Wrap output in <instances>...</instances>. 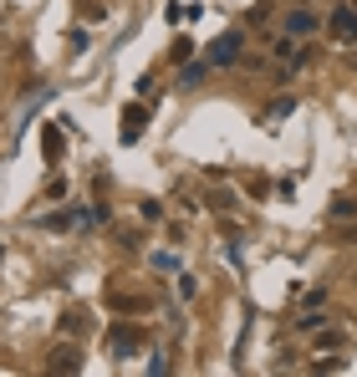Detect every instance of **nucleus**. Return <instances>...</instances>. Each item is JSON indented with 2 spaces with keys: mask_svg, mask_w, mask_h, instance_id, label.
I'll list each match as a JSON object with an SVG mask.
<instances>
[{
  "mask_svg": "<svg viewBox=\"0 0 357 377\" xmlns=\"http://www.w3.org/2000/svg\"><path fill=\"white\" fill-rule=\"evenodd\" d=\"M138 214H143V219H158L163 209H158V199H143V204H138Z\"/></svg>",
  "mask_w": 357,
  "mask_h": 377,
  "instance_id": "nucleus-21",
  "label": "nucleus"
},
{
  "mask_svg": "<svg viewBox=\"0 0 357 377\" xmlns=\"http://www.w3.org/2000/svg\"><path fill=\"white\" fill-rule=\"evenodd\" d=\"M41 159H46L51 168H56L61 159H67V132H61L56 123H46V128H41Z\"/></svg>",
  "mask_w": 357,
  "mask_h": 377,
  "instance_id": "nucleus-5",
  "label": "nucleus"
},
{
  "mask_svg": "<svg viewBox=\"0 0 357 377\" xmlns=\"http://www.w3.org/2000/svg\"><path fill=\"white\" fill-rule=\"evenodd\" d=\"M204 204H209V209H220V214H230V209H235V194H230V189H209V194H204Z\"/></svg>",
  "mask_w": 357,
  "mask_h": 377,
  "instance_id": "nucleus-11",
  "label": "nucleus"
},
{
  "mask_svg": "<svg viewBox=\"0 0 357 377\" xmlns=\"http://www.w3.org/2000/svg\"><path fill=\"white\" fill-rule=\"evenodd\" d=\"M291 113H296V97H276V102L265 107V123H286Z\"/></svg>",
  "mask_w": 357,
  "mask_h": 377,
  "instance_id": "nucleus-10",
  "label": "nucleus"
},
{
  "mask_svg": "<svg viewBox=\"0 0 357 377\" xmlns=\"http://www.w3.org/2000/svg\"><path fill=\"white\" fill-rule=\"evenodd\" d=\"M209 72H215V66H209L204 56H199V61H184V66H179V87H199Z\"/></svg>",
  "mask_w": 357,
  "mask_h": 377,
  "instance_id": "nucleus-8",
  "label": "nucleus"
},
{
  "mask_svg": "<svg viewBox=\"0 0 357 377\" xmlns=\"http://www.w3.org/2000/svg\"><path fill=\"white\" fill-rule=\"evenodd\" d=\"M327 41H332V47H342V51L357 47V6H337V11L327 16Z\"/></svg>",
  "mask_w": 357,
  "mask_h": 377,
  "instance_id": "nucleus-1",
  "label": "nucleus"
},
{
  "mask_svg": "<svg viewBox=\"0 0 357 377\" xmlns=\"http://www.w3.org/2000/svg\"><path fill=\"white\" fill-rule=\"evenodd\" d=\"M327 326V311H322V306H306V311L296 316V331H306V337H311V331H322Z\"/></svg>",
  "mask_w": 357,
  "mask_h": 377,
  "instance_id": "nucleus-9",
  "label": "nucleus"
},
{
  "mask_svg": "<svg viewBox=\"0 0 357 377\" xmlns=\"http://www.w3.org/2000/svg\"><path fill=\"white\" fill-rule=\"evenodd\" d=\"M281 31H286V36H296V41H306L311 31H322V26H317V16H311V6H296V11H286V16H281Z\"/></svg>",
  "mask_w": 357,
  "mask_h": 377,
  "instance_id": "nucleus-4",
  "label": "nucleus"
},
{
  "mask_svg": "<svg viewBox=\"0 0 357 377\" xmlns=\"http://www.w3.org/2000/svg\"><path fill=\"white\" fill-rule=\"evenodd\" d=\"M51 372H82V352L77 347H51Z\"/></svg>",
  "mask_w": 357,
  "mask_h": 377,
  "instance_id": "nucleus-7",
  "label": "nucleus"
},
{
  "mask_svg": "<svg viewBox=\"0 0 357 377\" xmlns=\"http://www.w3.org/2000/svg\"><path fill=\"white\" fill-rule=\"evenodd\" d=\"M163 16H169V20H174V26H179V20H194L199 11H194V6H169V11H163Z\"/></svg>",
  "mask_w": 357,
  "mask_h": 377,
  "instance_id": "nucleus-14",
  "label": "nucleus"
},
{
  "mask_svg": "<svg viewBox=\"0 0 357 377\" xmlns=\"http://www.w3.org/2000/svg\"><path fill=\"white\" fill-rule=\"evenodd\" d=\"M317 347H322V352H332V347H342V337H337V331H322Z\"/></svg>",
  "mask_w": 357,
  "mask_h": 377,
  "instance_id": "nucleus-22",
  "label": "nucleus"
},
{
  "mask_svg": "<svg viewBox=\"0 0 357 377\" xmlns=\"http://www.w3.org/2000/svg\"><path fill=\"white\" fill-rule=\"evenodd\" d=\"M189 56H194V41L179 36V41H174V61H189Z\"/></svg>",
  "mask_w": 357,
  "mask_h": 377,
  "instance_id": "nucleus-16",
  "label": "nucleus"
},
{
  "mask_svg": "<svg viewBox=\"0 0 357 377\" xmlns=\"http://www.w3.org/2000/svg\"><path fill=\"white\" fill-rule=\"evenodd\" d=\"M179 296H184V301H194V296H199V285H194V276H184V271H179Z\"/></svg>",
  "mask_w": 357,
  "mask_h": 377,
  "instance_id": "nucleus-15",
  "label": "nucleus"
},
{
  "mask_svg": "<svg viewBox=\"0 0 357 377\" xmlns=\"http://www.w3.org/2000/svg\"><path fill=\"white\" fill-rule=\"evenodd\" d=\"M240 41H245V31H225L215 47L204 51V61H209V66H235V61H240Z\"/></svg>",
  "mask_w": 357,
  "mask_h": 377,
  "instance_id": "nucleus-3",
  "label": "nucleus"
},
{
  "mask_svg": "<svg viewBox=\"0 0 357 377\" xmlns=\"http://www.w3.org/2000/svg\"><path fill=\"white\" fill-rule=\"evenodd\" d=\"M87 41H92V36H87V31H82V26H77V31H72V51L82 56V51H87Z\"/></svg>",
  "mask_w": 357,
  "mask_h": 377,
  "instance_id": "nucleus-20",
  "label": "nucleus"
},
{
  "mask_svg": "<svg viewBox=\"0 0 357 377\" xmlns=\"http://www.w3.org/2000/svg\"><path fill=\"white\" fill-rule=\"evenodd\" d=\"M149 123H154V113H149V107H143V102L133 97L128 107H123V123H118V143H123V148H128V143H138L143 132H149Z\"/></svg>",
  "mask_w": 357,
  "mask_h": 377,
  "instance_id": "nucleus-2",
  "label": "nucleus"
},
{
  "mask_svg": "<svg viewBox=\"0 0 357 377\" xmlns=\"http://www.w3.org/2000/svg\"><path fill=\"white\" fill-rule=\"evenodd\" d=\"M342 245H357V219H342V230H337Z\"/></svg>",
  "mask_w": 357,
  "mask_h": 377,
  "instance_id": "nucleus-18",
  "label": "nucleus"
},
{
  "mask_svg": "<svg viewBox=\"0 0 357 377\" xmlns=\"http://www.w3.org/2000/svg\"><path fill=\"white\" fill-rule=\"evenodd\" d=\"M169 367H174V362H169V352H154V362H149V372H154V377H163V372H169Z\"/></svg>",
  "mask_w": 357,
  "mask_h": 377,
  "instance_id": "nucleus-17",
  "label": "nucleus"
},
{
  "mask_svg": "<svg viewBox=\"0 0 357 377\" xmlns=\"http://www.w3.org/2000/svg\"><path fill=\"white\" fill-rule=\"evenodd\" d=\"M41 194H46V199H51V204H56V199H67V179H61V173H56V179H51L46 189H41Z\"/></svg>",
  "mask_w": 357,
  "mask_h": 377,
  "instance_id": "nucleus-13",
  "label": "nucleus"
},
{
  "mask_svg": "<svg viewBox=\"0 0 357 377\" xmlns=\"http://www.w3.org/2000/svg\"><path fill=\"white\" fill-rule=\"evenodd\" d=\"M342 367V357H317V362H311V372H337Z\"/></svg>",
  "mask_w": 357,
  "mask_h": 377,
  "instance_id": "nucleus-19",
  "label": "nucleus"
},
{
  "mask_svg": "<svg viewBox=\"0 0 357 377\" xmlns=\"http://www.w3.org/2000/svg\"><path fill=\"white\" fill-rule=\"evenodd\" d=\"M332 219H337V225L342 219H357V199H332Z\"/></svg>",
  "mask_w": 357,
  "mask_h": 377,
  "instance_id": "nucleus-12",
  "label": "nucleus"
},
{
  "mask_svg": "<svg viewBox=\"0 0 357 377\" xmlns=\"http://www.w3.org/2000/svg\"><path fill=\"white\" fill-rule=\"evenodd\" d=\"M301 6H311V0H301Z\"/></svg>",
  "mask_w": 357,
  "mask_h": 377,
  "instance_id": "nucleus-23",
  "label": "nucleus"
},
{
  "mask_svg": "<svg viewBox=\"0 0 357 377\" xmlns=\"http://www.w3.org/2000/svg\"><path fill=\"white\" fill-rule=\"evenodd\" d=\"M138 337H143L138 326H128V321H118V326H113V352H118V357H128V352L138 347Z\"/></svg>",
  "mask_w": 357,
  "mask_h": 377,
  "instance_id": "nucleus-6",
  "label": "nucleus"
}]
</instances>
